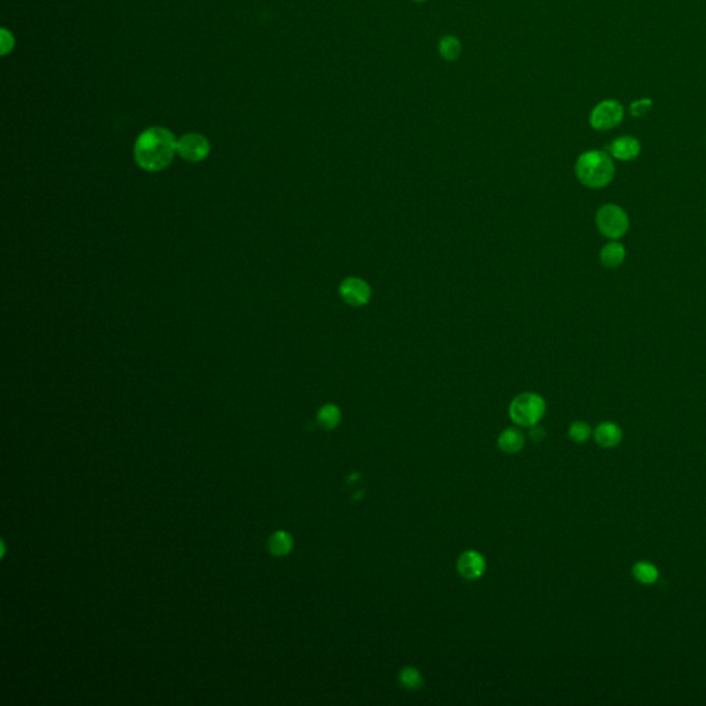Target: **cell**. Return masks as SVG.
I'll list each match as a JSON object with an SVG mask.
<instances>
[{
	"label": "cell",
	"instance_id": "obj_1",
	"mask_svg": "<svg viewBox=\"0 0 706 706\" xmlns=\"http://www.w3.org/2000/svg\"><path fill=\"white\" fill-rule=\"evenodd\" d=\"M177 154L174 134L162 126H154L142 131L134 145V159L147 171H162L172 162Z\"/></svg>",
	"mask_w": 706,
	"mask_h": 706
},
{
	"label": "cell",
	"instance_id": "obj_15",
	"mask_svg": "<svg viewBox=\"0 0 706 706\" xmlns=\"http://www.w3.org/2000/svg\"><path fill=\"white\" fill-rule=\"evenodd\" d=\"M399 682L407 690H420L424 686L422 673L414 666H406L399 672Z\"/></svg>",
	"mask_w": 706,
	"mask_h": 706
},
{
	"label": "cell",
	"instance_id": "obj_10",
	"mask_svg": "<svg viewBox=\"0 0 706 706\" xmlns=\"http://www.w3.org/2000/svg\"><path fill=\"white\" fill-rule=\"evenodd\" d=\"M625 257H626V250H625L624 244L617 240H612V242L604 244L603 249L600 250V263L604 268H608V270H615V268L621 267L622 263L625 261Z\"/></svg>",
	"mask_w": 706,
	"mask_h": 706
},
{
	"label": "cell",
	"instance_id": "obj_5",
	"mask_svg": "<svg viewBox=\"0 0 706 706\" xmlns=\"http://www.w3.org/2000/svg\"><path fill=\"white\" fill-rule=\"evenodd\" d=\"M624 107L615 100H604L592 109L589 116L591 126L598 131H607L617 127L624 119Z\"/></svg>",
	"mask_w": 706,
	"mask_h": 706
},
{
	"label": "cell",
	"instance_id": "obj_21",
	"mask_svg": "<svg viewBox=\"0 0 706 706\" xmlns=\"http://www.w3.org/2000/svg\"><path fill=\"white\" fill-rule=\"evenodd\" d=\"M530 435H531V437H533V439H534V440H537V441H540V440H543V436H545V432H543V428H540V427H538V424H537V425H534V427H531V431H530Z\"/></svg>",
	"mask_w": 706,
	"mask_h": 706
},
{
	"label": "cell",
	"instance_id": "obj_3",
	"mask_svg": "<svg viewBox=\"0 0 706 706\" xmlns=\"http://www.w3.org/2000/svg\"><path fill=\"white\" fill-rule=\"evenodd\" d=\"M546 403L543 396L526 392L516 396L509 406V417L519 427L531 428L543 420Z\"/></svg>",
	"mask_w": 706,
	"mask_h": 706
},
{
	"label": "cell",
	"instance_id": "obj_11",
	"mask_svg": "<svg viewBox=\"0 0 706 706\" xmlns=\"http://www.w3.org/2000/svg\"><path fill=\"white\" fill-rule=\"evenodd\" d=\"M594 437L598 446L605 447V448H611V447H615L621 443L622 431L617 424L605 421V422L598 424L596 427V429L594 431Z\"/></svg>",
	"mask_w": 706,
	"mask_h": 706
},
{
	"label": "cell",
	"instance_id": "obj_2",
	"mask_svg": "<svg viewBox=\"0 0 706 706\" xmlns=\"http://www.w3.org/2000/svg\"><path fill=\"white\" fill-rule=\"evenodd\" d=\"M614 174L615 166L607 151H587L577 159L575 175L587 188L600 189L607 186Z\"/></svg>",
	"mask_w": 706,
	"mask_h": 706
},
{
	"label": "cell",
	"instance_id": "obj_16",
	"mask_svg": "<svg viewBox=\"0 0 706 706\" xmlns=\"http://www.w3.org/2000/svg\"><path fill=\"white\" fill-rule=\"evenodd\" d=\"M439 53L446 61H455L461 55V42L453 35H446L439 42Z\"/></svg>",
	"mask_w": 706,
	"mask_h": 706
},
{
	"label": "cell",
	"instance_id": "obj_19",
	"mask_svg": "<svg viewBox=\"0 0 706 706\" xmlns=\"http://www.w3.org/2000/svg\"><path fill=\"white\" fill-rule=\"evenodd\" d=\"M652 108V101L650 98L636 100L631 104V113L633 117H643Z\"/></svg>",
	"mask_w": 706,
	"mask_h": 706
},
{
	"label": "cell",
	"instance_id": "obj_8",
	"mask_svg": "<svg viewBox=\"0 0 706 706\" xmlns=\"http://www.w3.org/2000/svg\"><path fill=\"white\" fill-rule=\"evenodd\" d=\"M486 567V559L478 550H465L461 553L457 561V570L459 575L468 581H475L483 577Z\"/></svg>",
	"mask_w": 706,
	"mask_h": 706
},
{
	"label": "cell",
	"instance_id": "obj_9",
	"mask_svg": "<svg viewBox=\"0 0 706 706\" xmlns=\"http://www.w3.org/2000/svg\"><path fill=\"white\" fill-rule=\"evenodd\" d=\"M607 152L617 161L632 162L640 155L642 144L632 135H622L611 141V144L607 147Z\"/></svg>",
	"mask_w": 706,
	"mask_h": 706
},
{
	"label": "cell",
	"instance_id": "obj_7",
	"mask_svg": "<svg viewBox=\"0 0 706 706\" xmlns=\"http://www.w3.org/2000/svg\"><path fill=\"white\" fill-rule=\"evenodd\" d=\"M339 297L342 301L353 308H360L369 304L372 300L370 284L360 277H346L339 284Z\"/></svg>",
	"mask_w": 706,
	"mask_h": 706
},
{
	"label": "cell",
	"instance_id": "obj_17",
	"mask_svg": "<svg viewBox=\"0 0 706 706\" xmlns=\"http://www.w3.org/2000/svg\"><path fill=\"white\" fill-rule=\"evenodd\" d=\"M293 537L286 531H276L270 540V549L276 556H284L293 549Z\"/></svg>",
	"mask_w": 706,
	"mask_h": 706
},
{
	"label": "cell",
	"instance_id": "obj_13",
	"mask_svg": "<svg viewBox=\"0 0 706 706\" xmlns=\"http://www.w3.org/2000/svg\"><path fill=\"white\" fill-rule=\"evenodd\" d=\"M632 574L635 580L640 584L645 585H652L655 584L659 578V571L658 568L650 563V561H638L632 567Z\"/></svg>",
	"mask_w": 706,
	"mask_h": 706
},
{
	"label": "cell",
	"instance_id": "obj_4",
	"mask_svg": "<svg viewBox=\"0 0 706 706\" xmlns=\"http://www.w3.org/2000/svg\"><path fill=\"white\" fill-rule=\"evenodd\" d=\"M595 219L598 232L611 240H618L629 229V217L626 212L614 203L603 205L598 209Z\"/></svg>",
	"mask_w": 706,
	"mask_h": 706
},
{
	"label": "cell",
	"instance_id": "obj_18",
	"mask_svg": "<svg viewBox=\"0 0 706 706\" xmlns=\"http://www.w3.org/2000/svg\"><path fill=\"white\" fill-rule=\"evenodd\" d=\"M568 436L575 443H585V441H588L591 439L592 429H591V427L587 422H584V421H575L568 428Z\"/></svg>",
	"mask_w": 706,
	"mask_h": 706
},
{
	"label": "cell",
	"instance_id": "obj_14",
	"mask_svg": "<svg viewBox=\"0 0 706 706\" xmlns=\"http://www.w3.org/2000/svg\"><path fill=\"white\" fill-rule=\"evenodd\" d=\"M318 422L327 429V431H331L334 428H337L341 422V410L338 406L332 404V403H328V404H325L319 413H318Z\"/></svg>",
	"mask_w": 706,
	"mask_h": 706
},
{
	"label": "cell",
	"instance_id": "obj_22",
	"mask_svg": "<svg viewBox=\"0 0 706 706\" xmlns=\"http://www.w3.org/2000/svg\"><path fill=\"white\" fill-rule=\"evenodd\" d=\"M414 1H427V0H414Z\"/></svg>",
	"mask_w": 706,
	"mask_h": 706
},
{
	"label": "cell",
	"instance_id": "obj_20",
	"mask_svg": "<svg viewBox=\"0 0 706 706\" xmlns=\"http://www.w3.org/2000/svg\"><path fill=\"white\" fill-rule=\"evenodd\" d=\"M0 41H1V54L7 55L13 49H14V45H15V41H14V36L11 35V32H8L7 29H1L0 31Z\"/></svg>",
	"mask_w": 706,
	"mask_h": 706
},
{
	"label": "cell",
	"instance_id": "obj_6",
	"mask_svg": "<svg viewBox=\"0 0 706 706\" xmlns=\"http://www.w3.org/2000/svg\"><path fill=\"white\" fill-rule=\"evenodd\" d=\"M177 154L192 163L205 161L210 154L209 140L198 133H189L177 140Z\"/></svg>",
	"mask_w": 706,
	"mask_h": 706
},
{
	"label": "cell",
	"instance_id": "obj_12",
	"mask_svg": "<svg viewBox=\"0 0 706 706\" xmlns=\"http://www.w3.org/2000/svg\"><path fill=\"white\" fill-rule=\"evenodd\" d=\"M524 435L516 428H506L498 436V447L506 454H516L524 447Z\"/></svg>",
	"mask_w": 706,
	"mask_h": 706
}]
</instances>
